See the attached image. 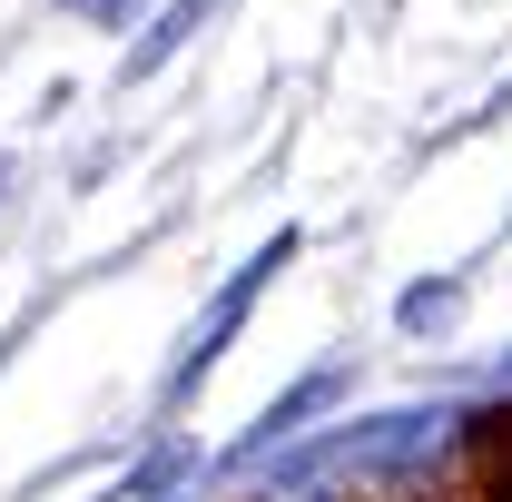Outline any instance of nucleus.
<instances>
[{
  "instance_id": "obj_7",
  "label": "nucleus",
  "mask_w": 512,
  "mask_h": 502,
  "mask_svg": "<svg viewBox=\"0 0 512 502\" xmlns=\"http://www.w3.org/2000/svg\"><path fill=\"white\" fill-rule=\"evenodd\" d=\"M60 10H79V0H60Z\"/></svg>"
},
{
  "instance_id": "obj_1",
  "label": "nucleus",
  "mask_w": 512,
  "mask_h": 502,
  "mask_svg": "<svg viewBox=\"0 0 512 502\" xmlns=\"http://www.w3.org/2000/svg\"><path fill=\"white\" fill-rule=\"evenodd\" d=\"M286 256H296V237H266V247H256L247 266H237V286H227V296H217V306L197 315V335H188V355H178V365H168V404H188L197 384H207V365H217V355H227V345H237V325H247V306H256V296H266V276H276V266H286Z\"/></svg>"
},
{
  "instance_id": "obj_5",
  "label": "nucleus",
  "mask_w": 512,
  "mask_h": 502,
  "mask_svg": "<svg viewBox=\"0 0 512 502\" xmlns=\"http://www.w3.org/2000/svg\"><path fill=\"white\" fill-rule=\"evenodd\" d=\"M453 315H463V276H414V286L394 296V325H404V335H444Z\"/></svg>"
},
{
  "instance_id": "obj_6",
  "label": "nucleus",
  "mask_w": 512,
  "mask_h": 502,
  "mask_svg": "<svg viewBox=\"0 0 512 502\" xmlns=\"http://www.w3.org/2000/svg\"><path fill=\"white\" fill-rule=\"evenodd\" d=\"M79 10H89V20H109V30H128V20H138L148 0H79Z\"/></svg>"
},
{
  "instance_id": "obj_4",
  "label": "nucleus",
  "mask_w": 512,
  "mask_h": 502,
  "mask_svg": "<svg viewBox=\"0 0 512 502\" xmlns=\"http://www.w3.org/2000/svg\"><path fill=\"white\" fill-rule=\"evenodd\" d=\"M335 394H345V365H316L306 384H286V394H276V404L256 414V434H247V443H276V434H296V424H306V414H325Z\"/></svg>"
},
{
  "instance_id": "obj_3",
  "label": "nucleus",
  "mask_w": 512,
  "mask_h": 502,
  "mask_svg": "<svg viewBox=\"0 0 512 502\" xmlns=\"http://www.w3.org/2000/svg\"><path fill=\"white\" fill-rule=\"evenodd\" d=\"M207 10H217V0H168V10L138 30V50H128V69H119V79H148V69H168L178 50H188V30L207 20Z\"/></svg>"
},
{
  "instance_id": "obj_2",
  "label": "nucleus",
  "mask_w": 512,
  "mask_h": 502,
  "mask_svg": "<svg viewBox=\"0 0 512 502\" xmlns=\"http://www.w3.org/2000/svg\"><path fill=\"white\" fill-rule=\"evenodd\" d=\"M463 453H473V473H483V502H512V404L473 414V424H463Z\"/></svg>"
}]
</instances>
